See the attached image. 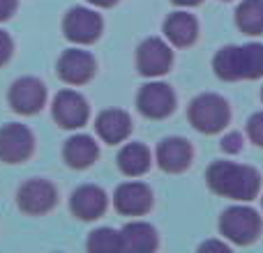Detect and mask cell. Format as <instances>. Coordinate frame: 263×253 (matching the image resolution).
Listing matches in <instances>:
<instances>
[{"mask_svg":"<svg viewBox=\"0 0 263 253\" xmlns=\"http://www.w3.org/2000/svg\"><path fill=\"white\" fill-rule=\"evenodd\" d=\"M205 180L215 194L240 203L254 200L261 189V175L254 168L231 161H215L205 173Z\"/></svg>","mask_w":263,"mask_h":253,"instance_id":"obj_1","label":"cell"},{"mask_svg":"<svg viewBox=\"0 0 263 253\" xmlns=\"http://www.w3.org/2000/svg\"><path fill=\"white\" fill-rule=\"evenodd\" d=\"M215 74L224 81H254L263 76V44L227 46L213 60Z\"/></svg>","mask_w":263,"mask_h":253,"instance_id":"obj_2","label":"cell"},{"mask_svg":"<svg viewBox=\"0 0 263 253\" xmlns=\"http://www.w3.org/2000/svg\"><path fill=\"white\" fill-rule=\"evenodd\" d=\"M190 122L196 131L201 134H217L231 120V111H229L227 99H222L219 95H199L194 101L190 104Z\"/></svg>","mask_w":263,"mask_h":253,"instance_id":"obj_3","label":"cell"},{"mask_svg":"<svg viewBox=\"0 0 263 253\" xmlns=\"http://www.w3.org/2000/svg\"><path fill=\"white\" fill-rule=\"evenodd\" d=\"M261 217L256 209L238 205V207H229L219 219V233L233 244L247 246L261 235Z\"/></svg>","mask_w":263,"mask_h":253,"instance_id":"obj_4","label":"cell"},{"mask_svg":"<svg viewBox=\"0 0 263 253\" xmlns=\"http://www.w3.org/2000/svg\"><path fill=\"white\" fill-rule=\"evenodd\" d=\"M35 152V136L26 124H5L0 126V161L23 163Z\"/></svg>","mask_w":263,"mask_h":253,"instance_id":"obj_5","label":"cell"},{"mask_svg":"<svg viewBox=\"0 0 263 253\" xmlns=\"http://www.w3.org/2000/svg\"><path fill=\"white\" fill-rule=\"evenodd\" d=\"M55 203H58V191L49 180H28L26 184H21L16 194L18 209L30 214V217L51 212Z\"/></svg>","mask_w":263,"mask_h":253,"instance_id":"obj_6","label":"cell"},{"mask_svg":"<svg viewBox=\"0 0 263 253\" xmlns=\"http://www.w3.org/2000/svg\"><path fill=\"white\" fill-rule=\"evenodd\" d=\"M102 28H104L102 16L86 7H72L63 21L65 37L74 44H92L95 39H100Z\"/></svg>","mask_w":263,"mask_h":253,"instance_id":"obj_7","label":"cell"},{"mask_svg":"<svg viewBox=\"0 0 263 253\" xmlns=\"http://www.w3.org/2000/svg\"><path fill=\"white\" fill-rule=\"evenodd\" d=\"M173 65V51L168 49L166 41L157 37H148L143 44L136 49V69L141 76H164Z\"/></svg>","mask_w":263,"mask_h":253,"instance_id":"obj_8","label":"cell"},{"mask_svg":"<svg viewBox=\"0 0 263 253\" xmlns=\"http://www.w3.org/2000/svg\"><path fill=\"white\" fill-rule=\"evenodd\" d=\"M46 101V88L40 78L23 76L16 78L9 88V106L21 115H35Z\"/></svg>","mask_w":263,"mask_h":253,"instance_id":"obj_9","label":"cell"},{"mask_svg":"<svg viewBox=\"0 0 263 253\" xmlns=\"http://www.w3.org/2000/svg\"><path fill=\"white\" fill-rule=\"evenodd\" d=\"M88 101L74 90H60L53 99V120L63 129H81L88 122Z\"/></svg>","mask_w":263,"mask_h":253,"instance_id":"obj_10","label":"cell"},{"mask_svg":"<svg viewBox=\"0 0 263 253\" xmlns=\"http://www.w3.org/2000/svg\"><path fill=\"white\" fill-rule=\"evenodd\" d=\"M136 106L145 118L162 120L171 115L176 109V95L166 83H148L141 88L139 97H136Z\"/></svg>","mask_w":263,"mask_h":253,"instance_id":"obj_11","label":"cell"},{"mask_svg":"<svg viewBox=\"0 0 263 253\" xmlns=\"http://www.w3.org/2000/svg\"><path fill=\"white\" fill-rule=\"evenodd\" d=\"M97 62L88 51L69 49L60 55L58 60V76L69 86H83L95 76Z\"/></svg>","mask_w":263,"mask_h":253,"instance_id":"obj_12","label":"cell"},{"mask_svg":"<svg viewBox=\"0 0 263 253\" xmlns=\"http://www.w3.org/2000/svg\"><path fill=\"white\" fill-rule=\"evenodd\" d=\"M114 205L125 217H143L153 207V191L143 182H125L116 189Z\"/></svg>","mask_w":263,"mask_h":253,"instance_id":"obj_13","label":"cell"},{"mask_svg":"<svg viewBox=\"0 0 263 253\" xmlns=\"http://www.w3.org/2000/svg\"><path fill=\"white\" fill-rule=\"evenodd\" d=\"M106 205H109V198H106L104 189L95 184H86L79 186L72 194V200H69V207H72V214L81 221H95L102 214L106 212Z\"/></svg>","mask_w":263,"mask_h":253,"instance_id":"obj_14","label":"cell"},{"mask_svg":"<svg viewBox=\"0 0 263 253\" xmlns=\"http://www.w3.org/2000/svg\"><path fill=\"white\" fill-rule=\"evenodd\" d=\"M192 157H194V152H192L190 140L178 138V136H173V138H164L157 147L159 168H162L164 173H173V175L187 171L190 163H192Z\"/></svg>","mask_w":263,"mask_h":253,"instance_id":"obj_15","label":"cell"},{"mask_svg":"<svg viewBox=\"0 0 263 253\" xmlns=\"http://www.w3.org/2000/svg\"><path fill=\"white\" fill-rule=\"evenodd\" d=\"M95 129L100 138L109 145H118L132 134V118L120 109L102 111L100 118L95 122Z\"/></svg>","mask_w":263,"mask_h":253,"instance_id":"obj_16","label":"cell"},{"mask_svg":"<svg viewBox=\"0 0 263 253\" xmlns=\"http://www.w3.org/2000/svg\"><path fill=\"white\" fill-rule=\"evenodd\" d=\"M164 35L173 46L185 49V46L194 44L196 37H199V23L187 12H173L164 21Z\"/></svg>","mask_w":263,"mask_h":253,"instance_id":"obj_17","label":"cell"},{"mask_svg":"<svg viewBox=\"0 0 263 253\" xmlns=\"http://www.w3.org/2000/svg\"><path fill=\"white\" fill-rule=\"evenodd\" d=\"M63 157L67 161L69 168H77V171H83V168L92 166L100 157V147L97 143L86 134H79V136H72L67 138L63 147Z\"/></svg>","mask_w":263,"mask_h":253,"instance_id":"obj_18","label":"cell"},{"mask_svg":"<svg viewBox=\"0 0 263 253\" xmlns=\"http://www.w3.org/2000/svg\"><path fill=\"white\" fill-rule=\"evenodd\" d=\"M120 244L127 253H150L157 249V233L150 223L132 221L120 230Z\"/></svg>","mask_w":263,"mask_h":253,"instance_id":"obj_19","label":"cell"},{"mask_svg":"<svg viewBox=\"0 0 263 253\" xmlns=\"http://www.w3.org/2000/svg\"><path fill=\"white\" fill-rule=\"evenodd\" d=\"M150 150L143 143H127L118 152V168L129 177H139L150 168Z\"/></svg>","mask_w":263,"mask_h":253,"instance_id":"obj_20","label":"cell"},{"mask_svg":"<svg viewBox=\"0 0 263 253\" xmlns=\"http://www.w3.org/2000/svg\"><path fill=\"white\" fill-rule=\"evenodd\" d=\"M236 23L245 35L263 32V0H242L236 9Z\"/></svg>","mask_w":263,"mask_h":253,"instance_id":"obj_21","label":"cell"},{"mask_svg":"<svg viewBox=\"0 0 263 253\" xmlns=\"http://www.w3.org/2000/svg\"><path fill=\"white\" fill-rule=\"evenodd\" d=\"M88 251H92V253L123 251V244H120V233L111 230V228H100V230H92L90 237H88Z\"/></svg>","mask_w":263,"mask_h":253,"instance_id":"obj_22","label":"cell"},{"mask_svg":"<svg viewBox=\"0 0 263 253\" xmlns=\"http://www.w3.org/2000/svg\"><path fill=\"white\" fill-rule=\"evenodd\" d=\"M247 136L252 138V143H256L263 147V113H254L247 122Z\"/></svg>","mask_w":263,"mask_h":253,"instance_id":"obj_23","label":"cell"},{"mask_svg":"<svg viewBox=\"0 0 263 253\" xmlns=\"http://www.w3.org/2000/svg\"><path fill=\"white\" fill-rule=\"evenodd\" d=\"M12 53H14V41H12V37H9L7 32L0 30V67L9 62Z\"/></svg>","mask_w":263,"mask_h":253,"instance_id":"obj_24","label":"cell"},{"mask_svg":"<svg viewBox=\"0 0 263 253\" xmlns=\"http://www.w3.org/2000/svg\"><path fill=\"white\" fill-rule=\"evenodd\" d=\"M222 150L224 152H240L242 150V136L240 134H229L222 138Z\"/></svg>","mask_w":263,"mask_h":253,"instance_id":"obj_25","label":"cell"},{"mask_svg":"<svg viewBox=\"0 0 263 253\" xmlns=\"http://www.w3.org/2000/svg\"><path fill=\"white\" fill-rule=\"evenodd\" d=\"M18 0H0V21H7L9 16L14 14Z\"/></svg>","mask_w":263,"mask_h":253,"instance_id":"obj_26","label":"cell"},{"mask_svg":"<svg viewBox=\"0 0 263 253\" xmlns=\"http://www.w3.org/2000/svg\"><path fill=\"white\" fill-rule=\"evenodd\" d=\"M199 251H219V253H229V251H231V246L224 244V242L210 240V242H203V244L199 246Z\"/></svg>","mask_w":263,"mask_h":253,"instance_id":"obj_27","label":"cell"},{"mask_svg":"<svg viewBox=\"0 0 263 253\" xmlns=\"http://www.w3.org/2000/svg\"><path fill=\"white\" fill-rule=\"evenodd\" d=\"M88 3H92V5H97V7H114L118 0H88Z\"/></svg>","mask_w":263,"mask_h":253,"instance_id":"obj_28","label":"cell"},{"mask_svg":"<svg viewBox=\"0 0 263 253\" xmlns=\"http://www.w3.org/2000/svg\"><path fill=\"white\" fill-rule=\"evenodd\" d=\"M176 5H182V7H194V5H201L203 0H171Z\"/></svg>","mask_w":263,"mask_h":253,"instance_id":"obj_29","label":"cell"}]
</instances>
